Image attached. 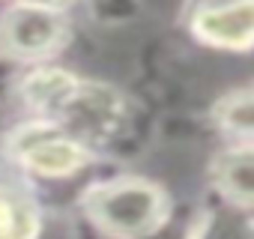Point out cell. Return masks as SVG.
I'll return each instance as SVG.
<instances>
[{
	"mask_svg": "<svg viewBox=\"0 0 254 239\" xmlns=\"http://www.w3.org/2000/svg\"><path fill=\"white\" fill-rule=\"evenodd\" d=\"M78 209L99 239H147L171 221L168 194L141 177H111L87 185Z\"/></svg>",
	"mask_w": 254,
	"mask_h": 239,
	"instance_id": "1",
	"label": "cell"
},
{
	"mask_svg": "<svg viewBox=\"0 0 254 239\" xmlns=\"http://www.w3.org/2000/svg\"><path fill=\"white\" fill-rule=\"evenodd\" d=\"M221 126L239 138H254V93H239L218 108Z\"/></svg>",
	"mask_w": 254,
	"mask_h": 239,
	"instance_id": "9",
	"label": "cell"
},
{
	"mask_svg": "<svg viewBox=\"0 0 254 239\" xmlns=\"http://www.w3.org/2000/svg\"><path fill=\"white\" fill-rule=\"evenodd\" d=\"M48 120L72 132L90 150H102L123 135L126 123H129V105L120 90L75 75L63 102Z\"/></svg>",
	"mask_w": 254,
	"mask_h": 239,
	"instance_id": "4",
	"label": "cell"
},
{
	"mask_svg": "<svg viewBox=\"0 0 254 239\" xmlns=\"http://www.w3.org/2000/svg\"><path fill=\"white\" fill-rule=\"evenodd\" d=\"M3 153L6 162L30 179H69L93 162V150L84 141L42 117L15 123L3 138Z\"/></svg>",
	"mask_w": 254,
	"mask_h": 239,
	"instance_id": "2",
	"label": "cell"
},
{
	"mask_svg": "<svg viewBox=\"0 0 254 239\" xmlns=\"http://www.w3.org/2000/svg\"><path fill=\"white\" fill-rule=\"evenodd\" d=\"M87 3L96 9V15H102V18H117V15H123L126 6H129V0H87Z\"/></svg>",
	"mask_w": 254,
	"mask_h": 239,
	"instance_id": "10",
	"label": "cell"
},
{
	"mask_svg": "<svg viewBox=\"0 0 254 239\" xmlns=\"http://www.w3.org/2000/svg\"><path fill=\"white\" fill-rule=\"evenodd\" d=\"M18 3H30V6H42V9H54V12H69L81 0H18Z\"/></svg>",
	"mask_w": 254,
	"mask_h": 239,
	"instance_id": "11",
	"label": "cell"
},
{
	"mask_svg": "<svg viewBox=\"0 0 254 239\" xmlns=\"http://www.w3.org/2000/svg\"><path fill=\"white\" fill-rule=\"evenodd\" d=\"M191 30L200 42L242 51L254 45V0H227V3L200 6L191 18Z\"/></svg>",
	"mask_w": 254,
	"mask_h": 239,
	"instance_id": "6",
	"label": "cell"
},
{
	"mask_svg": "<svg viewBox=\"0 0 254 239\" xmlns=\"http://www.w3.org/2000/svg\"><path fill=\"white\" fill-rule=\"evenodd\" d=\"M191 239H254V215L245 206L224 200L194 221Z\"/></svg>",
	"mask_w": 254,
	"mask_h": 239,
	"instance_id": "8",
	"label": "cell"
},
{
	"mask_svg": "<svg viewBox=\"0 0 254 239\" xmlns=\"http://www.w3.org/2000/svg\"><path fill=\"white\" fill-rule=\"evenodd\" d=\"M45 227V209L39 194L18 168L0 174V239H39Z\"/></svg>",
	"mask_w": 254,
	"mask_h": 239,
	"instance_id": "5",
	"label": "cell"
},
{
	"mask_svg": "<svg viewBox=\"0 0 254 239\" xmlns=\"http://www.w3.org/2000/svg\"><path fill=\"white\" fill-rule=\"evenodd\" d=\"M215 182L224 200L254 209V150L239 147L224 153L215 165Z\"/></svg>",
	"mask_w": 254,
	"mask_h": 239,
	"instance_id": "7",
	"label": "cell"
},
{
	"mask_svg": "<svg viewBox=\"0 0 254 239\" xmlns=\"http://www.w3.org/2000/svg\"><path fill=\"white\" fill-rule=\"evenodd\" d=\"M72 39L69 12H54L18 0L0 9V57L15 66L54 63Z\"/></svg>",
	"mask_w": 254,
	"mask_h": 239,
	"instance_id": "3",
	"label": "cell"
}]
</instances>
